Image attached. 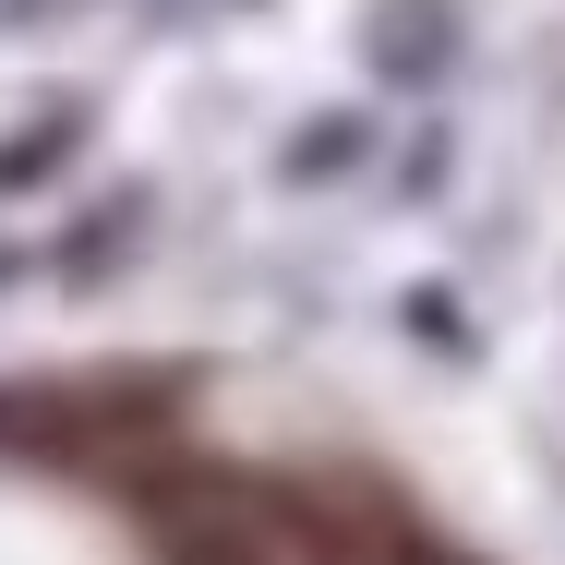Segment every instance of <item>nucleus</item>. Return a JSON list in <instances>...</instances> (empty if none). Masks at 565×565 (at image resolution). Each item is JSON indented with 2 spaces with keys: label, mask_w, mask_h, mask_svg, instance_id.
I'll return each mask as SVG.
<instances>
[{
  "label": "nucleus",
  "mask_w": 565,
  "mask_h": 565,
  "mask_svg": "<svg viewBox=\"0 0 565 565\" xmlns=\"http://www.w3.org/2000/svg\"><path fill=\"white\" fill-rule=\"evenodd\" d=\"M361 61H373V85H446L457 73V0H373L361 12Z\"/></svg>",
  "instance_id": "nucleus-1"
},
{
  "label": "nucleus",
  "mask_w": 565,
  "mask_h": 565,
  "mask_svg": "<svg viewBox=\"0 0 565 565\" xmlns=\"http://www.w3.org/2000/svg\"><path fill=\"white\" fill-rule=\"evenodd\" d=\"M361 157H373V120H361V109H326V120H301V132H289L277 181H289V193H326V181H349Z\"/></svg>",
  "instance_id": "nucleus-2"
}]
</instances>
